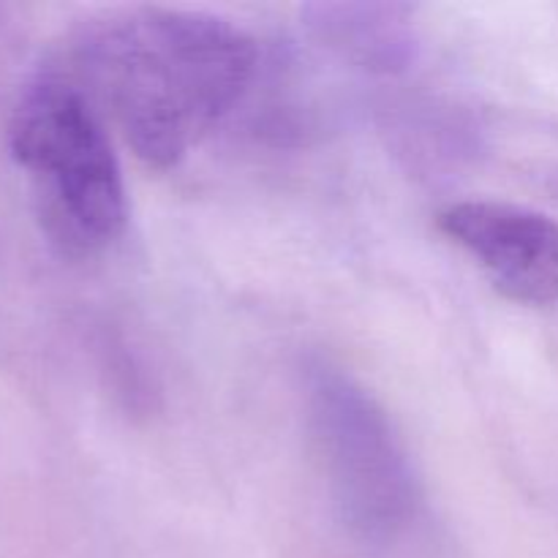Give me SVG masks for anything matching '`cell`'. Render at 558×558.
Wrapping results in <instances>:
<instances>
[{
    "instance_id": "cell-5",
    "label": "cell",
    "mask_w": 558,
    "mask_h": 558,
    "mask_svg": "<svg viewBox=\"0 0 558 558\" xmlns=\"http://www.w3.org/2000/svg\"><path fill=\"white\" fill-rule=\"evenodd\" d=\"M403 11L396 5H319L314 25L343 54L365 65L392 69L409 54V33L398 20Z\"/></svg>"
},
{
    "instance_id": "cell-4",
    "label": "cell",
    "mask_w": 558,
    "mask_h": 558,
    "mask_svg": "<svg viewBox=\"0 0 558 558\" xmlns=\"http://www.w3.org/2000/svg\"><path fill=\"white\" fill-rule=\"evenodd\" d=\"M439 229L485 270L505 298L523 305L558 303V223L507 202H458Z\"/></svg>"
},
{
    "instance_id": "cell-2",
    "label": "cell",
    "mask_w": 558,
    "mask_h": 558,
    "mask_svg": "<svg viewBox=\"0 0 558 558\" xmlns=\"http://www.w3.org/2000/svg\"><path fill=\"white\" fill-rule=\"evenodd\" d=\"M11 150L31 178L49 240L69 256H93L123 234V174L98 107L54 74L33 85L11 120Z\"/></svg>"
},
{
    "instance_id": "cell-3",
    "label": "cell",
    "mask_w": 558,
    "mask_h": 558,
    "mask_svg": "<svg viewBox=\"0 0 558 558\" xmlns=\"http://www.w3.org/2000/svg\"><path fill=\"white\" fill-rule=\"evenodd\" d=\"M308 423L332 501L349 529L368 539L401 532L417 510V480L385 409L343 371L308 374Z\"/></svg>"
},
{
    "instance_id": "cell-1",
    "label": "cell",
    "mask_w": 558,
    "mask_h": 558,
    "mask_svg": "<svg viewBox=\"0 0 558 558\" xmlns=\"http://www.w3.org/2000/svg\"><path fill=\"white\" fill-rule=\"evenodd\" d=\"M254 69V38L234 22L140 5L85 27L65 76L112 114L136 158L172 169L243 98Z\"/></svg>"
}]
</instances>
